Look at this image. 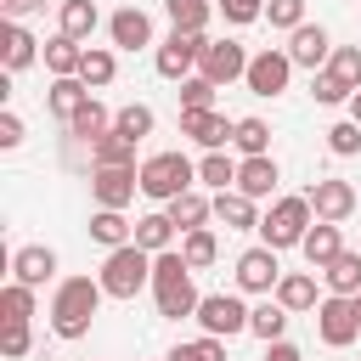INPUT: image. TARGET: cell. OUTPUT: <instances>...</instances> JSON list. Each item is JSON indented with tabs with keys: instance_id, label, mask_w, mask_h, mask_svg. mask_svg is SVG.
<instances>
[{
	"instance_id": "25",
	"label": "cell",
	"mask_w": 361,
	"mask_h": 361,
	"mask_svg": "<svg viewBox=\"0 0 361 361\" xmlns=\"http://www.w3.org/2000/svg\"><path fill=\"white\" fill-rule=\"evenodd\" d=\"M45 68H51V79H79V68H85V45L68 39V34L45 39Z\"/></svg>"
},
{
	"instance_id": "36",
	"label": "cell",
	"mask_w": 361,
	"mask_h": 361,
	"mask_svg": "<svg viewBox=\"0 0 361 361\" xmlns=\"http://www.w3.org/2000/svg\"><path fill=\"white\" fill-rule=\"evenodd\" d=\"M214 254H220V243H214V231H209V226H197V231H186V237H180V259H186L192 271L214 265Z\"/></svg>"
},
{
	"instance_id": "1",
	"label": "cell",
	"mask_w": 361,
	"mask_h": 361,
	"mask_svg": "<svg viewBox=\"0 0 361 361\" xmlns=\"http://www.w3.org/2000/svg\"><path fill=\"white\" fill-rule=\"evenodd\" d=\"M102 276H68L62 288H56V299H51V327H56V338H85L90 333V322H96V310H102Z\"/></svg>"
},
{
	"instance_id": "3",
	"label": "cell",
	"mask_w": 361,
	"mask_h": 361,
	"mask_svg": "<svg viewBox=\"0 0 361 361\" xmlns=\"http://www.w3.org/2000/svg\"><path fill=\"white\" fill-rule=\"evenodd\" d=\"M141 288H152V254L135 248V243L113 248V254L102 259V293H107V299H135Z\"/></svg>"
},
{
	"instance_id": "39",
	"label": "cell",
	"mask_w": 361,
	"mask_h": 361,
	"mask_svg": "<svg viewBox=\"0 0 361 361\" xmlns=\"http://www.w3.org/2000/svg\"><path fill=\"white\" fill-rule=\"evenodd\" d=\"M327 73H333L338 85L361 90V45H333V56H327Z\"/></svg>"
},
{
	"instance_id": "9",
	"label": "cell",
	"mask_w": 361,
	"mask_h": 361,
	"mask_svg": "<svg viewBox=\"0 0 361 361\" xmlns=\"http://www.w3.org/2000/svg\"><path fill=\"white\" fill-rule=\"evenodd\" d=\"M197 322H203L209 338H231V333H248V305L237 293H203Z\"/></svg>"
},
{
	"instance_id": "12",
	"label": "cell",
	"mask_w": 361,
	"mask_h": 361,
	"mask_svg": "<svg viewBox=\"0 0 361 361\" xmlns=\"http://www.w3.org/2000/svg\"><path fill=\"white\" fill-rule=\"evenodd\" d=\"M197 73H203L209 85H231V79H243V73H248V51H243L237 39H209V51H203Z\"/></svg>"
},
{
	"instance_id": "51",
	"label": "cell",
	"mask_w": 361,
	"mask_h": 361,
	"mask_svg": "<svg viewBox=\"0 0 361 361\" xmlns=\"http://www.w3.org/2000/svg\"><path fill=\"white\" fill-rule=\"evenodd\" d=\"M164 361H197V350H192V344H175V350H169Z\"/></svg>"
},
{
	"instance_id": "11",
	"label": "cell",
	"mask_w": 361,
	"mask_h": 361,
	"mask_svg": "<svg viewBox=\"0 0 361 361\" xmlns=\"http://www.w3.org/2000/svg\"><path fill=\"white\" fill-rule=\"evenodd\" d=\"M305 197H310V209H316V220H350L355 214V186L350 180H338V175H327V180H310L305 186Z\"/></svg>"
},
{
	"instance_id": "42",
	"label": "cell",
	"mask_w": 361,
	"mask_h": 361,
	"mask_svg": "<svg viewBox=\"0 0 361 361\" xmlns=\"http://www.w3.org/2000/svg\"><path fill=\"white\" fill-rule=\"evenodd\" d=\"M310 96H316V102H322V107H338V102H344V107H350V96H355V90H350V85H338V79H333V73H327V68H322V73H316V79H310Z\"/></svg>"
},
{
	"instance_id": "43",
	"label": "cell",
	"mask_w": 361,
	"mask_h": 361,
	"mask_svg": "<svg viewBox=\"0 0 361 361\" xmlns=\"http://www.w3.org/2000/svg\"><path fill=\"white\" fill-rule=\"evenodd\" d=\"M327 147H333L338 158H355V152H361V124H355V118H338V124L327 130Z\"/></svg>"
},
{
	"instance_id": "38",
	"label": "cell",
	"mask_w": 361,
	"mask_h": 361,
	"mask_svg": "<svg viewBox=\"0 0 361 361\" xmlns=\"http://www.w3.org/2000/svg\"><path fill=\"white\" fill-rule=\"evenodd\" d=\"M152 124H158V118H152V107H147V102H130V107H118V113H113V130H118V135H130V141L152 135Z\"/></svg>"
},
{
	"instance_id": "52",
	"label": "cell",
	"mask_w": 361,
	"mask_h": 361,
	"mask_svg": "<svg viewBox=\"0 0 361 361\" xmlns=\"http://www.w3.org/2000/svg\"><path fill=\"white\" fill-rule=\"evenodd\" d=\"M350 118H355V124H361V90H355V96H350Z\"/></svg>"
},
{
	"instance_id": "24",
	"label": "cell",
	"mask_w": 361,
	"mask_h": 361,
	"mask_svg": "<svg viewBox=\"0 0 361 361\" xmlns=\"http://www.w3.org/2000/svg\"><path fill=\"white\" fill-rule=\"evenodd\" d=\"M214 220H220L226 231H259L254 197H243V192H214Z\"/></svg>"
},
{
	"instance_id": "13",
	"label": "cell",
	"mask_w": 361,
	"mask_h": 361,
	"mask_svg": "<svg viewBox=\"0 0 361 361\" xmlns=\"http://www.w3.org/2000/svg\"><path fill=\"white\" fill-rule=\"evenodd\" d=\"M282 51L293 56V68L322 73V68H327V56H333V39H327V28H322V23H305V28H293V34H288V45H282Z\"/></svg>"
},
{
	"instance_id": "26",
	"label": "cell",
	"mask_w": 361,
	"mask_h": 361,
	"mask_svg": "<svg viewBox=\"0 0 361 361\" xmlns=\"http://www.w3.org/2000/svg\"><path fill=\"white\" fill-rule=\"evenodd\" d=\"M90 237L113 254V248H124V243H135V226L124 220V209H96L90 214Z\"/></svg>"
},
{
	"instance_id": "31",
	"label": "cell",
	"mask_w": 361,
	"mask_h": 361,
	"mask_svg": "<svg viewBox=\"0 0 361 361\" xmlns=\"http://www.w3.org/2000/svg\"><path fill=\"white\" fill-rule=\"evenodd\" d=\"M107 130H113V118H107V107H102L96 96H90V107H85V113H73V118H68V135H73V141H90V147H96Z\"/></svg>"
},
{
	"instance_id": "53",
	"label": "cell",
	"mask_w": 361,
	"mask_h": 361,
	"mask_svg": "<svg viewBox=\"0 0 361 361\" xmlns=\"http://www.w3.org/2000/svg\"><path fill=\"white\" fill-rule=\"evenodd\" d=\"M355 310H361V293H355Z\"/></svg>"
},
{
	"instance_id": "15",
	"label": "cell",
	"mask_w": 361,
	"mask_h": 361,
	"mask_svg": "<svg viewBox=\"0 0 361 361\" xmlns=\"http://www.w3.org/2000/svg\"><path fill=\"white\" fill-rule=\"evenodd\" d=\"M51 276H56V254H51L45 243H28V248L11 254V282H23V288H45Z\"/></svg>"
},
{
	"instance_id": "29",
	"label": "cell",
	"mask_w": 361,
	"mask_h": 361,
	"mask_svg": "<svg viewBox=\"0 0 361 361\" xmlns=\"http://www.w3.org/2000/svg\"><path fill=\"white\" fill-rule=\"evenodd\" d=\"M90 164H96V169H124V164H135V141L118 135V130H107V135L90 147Z\"/></svg>"
},
{
	"instance_id": "44",
	"label": "cell",
	"mask_w": 361,
	"mask_h": 361,
	"mask_svg": "<svg viewBox=\"0 0 361 361\" xmlns=\"http://www.w3.org/2000/svg\"><path fill=\"white\" fill-rule=\"evenodd\" d=\"M265 17H271V28H305V0H265Z\"/></svg>"
},
{
	"instance_id": "14",
	"label": "cell",
	"mask_w": 361,
	"mask_h": 361,
	"mask_svg": "<svg viewBox=\"0 0 361 361\" xmlns=\"http://www.w3.org/2000/svg\"><path fill=\"white\" fill-rule=\"evenodd\" d=\"M231 130H237V124H231L226 113H214V107H209V113H180V135H192V141L209 147V152H226V147H231Z\"/></svg>"
},
{
	"instance_id": "30",
	"label": "cell",
	"mask_w": 361,
	"mask_h": 361,
	"mask_svg": "<svg viewBox=\"0 0 361 361\" xmlns=\"http://www.w3.org/2000/svg\"><path fill=\"white\" fill-rule=\"evenodd\" d=\"M96 23H102L96 0H62V34H68V39H90Z\"/></svg>"
},
{
	"instance_id": "45",
	"label": "cell",
	"mask_w": 361,
	"mask_h": 361,
	"mask_svg": "<svg viewBox=\"0 0 361 361\" xmlns=\"http://www.w3.org/2000/svg\"><path fill=\"white\" fill-rule=\"evenodd\" d=\"M28 344H34V338H28V322H6V333H0V355H6V361H23Z\"/></svg>"
},
{
	"instance_id": "16",
	"label": "cell",
	"mask_w": 361,
	"mask_h": 361,
	"mask_svg": "<svg viewBox=\"0 0 361 361\" xmlns=\"http://www.w3.org/2000/svg\"><path fill=\"white\" fill-rule=\"evenodd\" d=\"M107 34H113L118 51H147V45H152V17L135 11V6H124V11L107 17Z\"/></svg>"
},
{
	"instance_id": "2",
	"label": "cell",
	"mask_w": 361,
	"mask_h": 361,
	"mask_svg": "<svg viewBox=\"0 0 361 361\" xmlns=\"http://www.w3.org/2000/svg\"><path fill=\"white\" fill-rule=\"evenodd\" d=\"M310 226H316V209H310L305 192H299V197H276L271 214H259V243L282 254V248H299Z\"/></svg>"
},
{
	"instance_id": "49",
	"label": "cell",
	"mask_w": 361,
	"mask_h": 361,
	"mask_svg": "<svg viewBox=\"0 0 361 361\" xmlns=\"http://www.w3.org/2000/svg\"><path fill=\"white\" fill-rule=\"evenodd\" d=\"M265 361H305V355H299V344L276 338V344H265Z\"/></svg>"
},
{
	"instance_id": "17",
	"label": "cell",
	"mask_w": 361,
	"mask_h": 361,
	"mask_svg": "<svg viewBox=\"0 0 361 361\" xmlns=\"http://www.w3.org/2000/svg\"><path fill=\"white\" fill-rule=\"evenodd\" d=\"M152 305H158V316H164V322H180V316H197L203 293L192 288V276H175V282L152 288Z\"/></svg>"
},
{
	"instance_id": "35",
	"label": "cell",
	"mask_w": 361,
	"mask_h": 361,
	"mask_svg": "<svg viewBox=\"0 0 361 361\" xmlns=\"http://www.w3.org/2000/svg\"><path fill=\"white\" fill-rule=\"evenodd\" d=\"M113 73H118L113 51H107V45H85V68H79V79H85L90 90H102V85H113Z\"/></svg>"
},
{
	"instance_id": "5",
	"label": "cell",
	"mask_w": 361,
	"mask_h": 361,
	"mask_svg": "<svg viewBox=\"0 0 361 361\" xmlns=\"http://www.w3.org/2000/svg\"><path fill=\"white\" fill-rule=\"evenodd\" d=\"M203 51H209V39L203 34H186V28H169V39L152 51V68L164 73V79H192V68L203 62Z\"/></svg>"
},
{
	"instance_id": "6",
	"label": "cell",
	"mask_w": 361,
	"mask_h": 361,
	"mask_svg": "<svg viewBox=\"0 0 361 361\" xmlns=\"http://www.w3.org/2000/svg\"><path fill=\"white\" fill-rule=\"evenodd\" d=\"M316 333H322V344H333V350L355 344V338H361V310H355V299L327 293V299L316 305Z\"/></svg>"
},
{
	"instance_id": "7",
	"label": "cell",
	"mask_w": 361,
	"mask_h": 361,
	"mask_svg": "<svg viewBox=\"0 0 361 361\" xmlns=\"http://www.w3.org/2000/svg\"><path fill=\"white\" fill-rule=\"evenodd\" d=\"M288 79H293V56H288V51L265 45V51H254V56H248L243 85H248L254 96H282V90H288Z\"/></svg>"
},
{
	"instance_id": "41",
	"label": "cell",
	"mask_w": 361,
	"mask_h": 361,
	"mask_svg": "<svg viewBox=\"0 0 361 361\" xmlns=\"http://www.w3.org/2000/svg\"><path fill=\"white\" fill-rule=\"evenodd\" d=\"M214 90H220V85H209L203 73L180 79V113H209V107H214Z\"/></svg>"
},
{
	"instance_id": "34",
	"label": "cell",
	"mask_w": 361,
	"mask_h": 361,
	"mask_svg": "<svg viewBox=\"0 0 361 361\" xmlns=\"http://www.w3.org/2000/svg\"><path fill=\"white\" fill-rule=\"evenodd\" d=\"M248 333H254V338H265V344H276V338L288 333V310H282L276 299L254 305V310H248Z\"/></svg>"
},
{
	"instance_id": "8",
	"label": "cell",
	"mask_w": 361,
	"mask_h": 361,
	"mask_svg": "<svg viewBox=\"0 0 361 361\" xmlns=\"http://www.w3.org/2000/svg\"><path fill=\"white\" fill-rule=\"evenodd\" d=\"M282 276H288V271H282L276 248L254 243V248H243V254H237V288H243V293H276V282H282Z\"/></svg>"
},
{
	"instance_id": "20",
	"label": "cell",
	"mask_w": 361,
	"mask_h": 361,
	"mask_svg": "<svg viewBox=\"0 0 361 361\" xmlns=\"http://www.w3.org/2000/svg\"><path fill=\"white\" fill-rule=\"evenodd\" d=\"M164 214L175 220V231L186 237V231H197V226H209V214H214V197H203L197 186L192 192H180L175 203H164Z\"/></svg>"
},
{
	"instance_id": "33",
	"label": "cell",
	"mask_w": 361,
	"mask_h": 361,
	"mask_svg": "<svg viewBox=\"0 0 361 361\" xmlns=\"http://www.w3.org/2000/svg\"><path fill=\"white\" fill-rule=\"evenodd\" d=\"M197 180H203L209 192H237V158H226V152H203Z\"/></svg>"
},
{
	"instance_id": "18",
	"label": "cell",
	"mask_w": 361,
	"mask_h": 361,
	"mask_svg": "<svg viewBox=\"0 0 361 361\" xmlns=\"http://www.w3.org/2000/svg\"><path fill=\"white\" fill-rule=\"evenodd\" d=\"M276 180H282V169H276V158H271V152H265V158H243V164H237V192H243V197H254V203H259V197H271V192H276Z\"/></svg>"
},
{
	"instance_id": "19",
	"label": "cell",
	"mask_w": 361,
	"mask_h": 361,
	"mask_svg": "<svg viewBox=\"0 0 361 361\" xmlns=\"http://www.w3.org/2000/svg\"><path fill=\"white\" fill-rule=\"evenodd\" d=\"M299 254L310 259V271H327V265H333V259L344 254V237H338V226H333V220H316V226L305 231Z\"/></svg>"
},
{
	"instance_id": "28",
	"label": "cell",
	"mask_w": 361,
	"mask_h": 361,
	"mask_svg": "<svg viewBox=\"0 0 361 361\" xmlns=\"http://www.w3.org/2000/svg\"><path fill=\"white\" fill-rule=\"evenodd\" d=\"M322 282H327V293H338V299H355L361 293V254H338L327 271H322Z\"/></svg>"
},
{
	"instance_id": "22",
	"label": "cell",
	"mask_w": 361,
	"mask_h": 361,
	"mask_svg": "<svg viewBox=\"0 0 361 361\" xmlns=\"http://www.w3.org/2000/svg\"><path fill=\"white\" fill-rule=\"evenodd\" d=\"M0 45H6V51H0L6 73H23V68H28L34 56H39V39H34V34L23 28V23H6V28H0Z\"/></svg>"
},
{
	"instance_id": "23",
	"label": "cell",
	"mask_w": 361,
	"mask_h": 361,
	"mask_svg": "<svg viewBox=\"0 0 361 361\" xmlns=\"http://www.w3.org/2000/svg\"><path fill=\"white\" fill-rule=\"evenodd\" d=\"M45 107H51V113L68 124L73 113H85V107H90V85H85V79H51V90H45Z\"/></svg>"
},
{
	"instance_id": "21",
	"label": "cell",
	"mask_w": 361,
	"mask_h": 361,
	"mask_svg": "<svg viewBox=\"0 0 361 361\" xmlns=\"http://www.w3.org/2000/svg\"><path fill=\"white\" fill-rule=\"evenodd\" d=\"M271 299H276L288 316H299V310H316V305H322V299H316V276H310V271H288V276L276 282V293H271Z\"/></svg>"
},
{
	"instance_id": "40",
	"label": "cell",
	"mask_w": 361,
	"mask_h": 361,
	"mask_svg": "<svg viewBox=\"0 0 361 361\" xmlns=\"http://www.w3.org/2000/svg\"><path fill=\"white\" fill-rule=\"evenodd\" d=\"M28 316H34V288L6 282L0 288V322H28Z\"/></svg>"
},
{
	"instance_id": "10",
	"label": "cell",
	"mask_w": 361,
	"mask_h": 361,
	"mask_svg": "<svg viewBox=\"0 0 361 361\" xmlns=\"http://www.w3.org/2000/svg\"><path fill=\"white\" fill-rule=\"evenodd\" d=\"M135 192H141V169H135V164H124V169H90V197H96V209H124Z\"/></svg>"
},
{
	"instance_id": "32",
	"label": "cell",
	"mask_w": 361,
	"mask_h": 361,
	"mask_svg": "<svg viewBox=\"0 0 361 361\" xmlns=\"http://www.w3.org/2000/svg\"><path fill=\"white\" fill-rule=\"evenodd\" d=\"M231 147H237L243 158H265V152H271V124H265V118H237Z\"/></svg>"
},
{
	"instance_id": "27",
	"label": "cell",
	"mask_w": 361,
	"mask_h": 361,
	"mask_svg": "<svg viewBox=\"0 0 361 361\" xmlns=\"http://www.w3.org/2000/svg\"><path fill=\"white\" fill-rule=\"evenodd\" d=\"M135 248H147V254H169L175 248V220L158 209V214H141L135 220Z\"/></svg>"
},
{
	"instance_id": "46",
	"label": "cell",
	"mask_w": 361,
	"mask_h": 361,
	"mask_svg": "<svg viewBox=\"0 0 361 361\" xmlns=\"http://www.w3.org/2000/svg\"><path fill=\"white\" fill-rule=\"evenodd\" d=\"M220 11H226V23H254V17H265V0H220Z\"/></svg>"
},
{
	"instance_id": "4",
	"label": "cell",
	"mask_w": 361,
	"mask_h": 361,
	"mask_svg": "<svg viewBox=\"0 0 361 361\" xmlns=\"http://www.w3.org/2000/svg\"><path fill=\"white\" fill-rule=\"evenodd\" d=\"M192 180H197V164L186 152H152L141 164V192L152 203H175L180 192H192Z\"/></svg>"
},
{
	"instance_id": "50",
	"label": "cell",
	"mask_w": 361,
	"mask_h": 361,
	"mask_svg": "<svg viewBox=\"0 0 361 361\" xmlns=\"http://www.w3.org/2000/svg\"><path fill=\"white\" fill-rule=\"evenodd\" d=\"M0 6H6V17H11V23H17V17H23V11H39V6H45V0H0Z\"/></svg>"
},
{
	"instance_id": "47",
	"label": "cell",
	"mask_w": 361,
	"mask_h": 361,
	"mask_svg": "<svg viewBox=\"0 0 361 361\" xmlns=\"http://www.w3.org/2000/svg\"><path fill=\"white\" fill-rule=\"evenodd\" d=\"M0 147H6V152H11V147H23V118H17L11 107L0 113Z\"/></svg>"
},
{
	"instance_id": "37",
	"label": "cell",
	"mask_w": 361,
	"mask_h": 361,
	"mask_svg": "<svg viewBox=\"0 0 361 361\" xmlns=\"http://www.w3.org/2000/svg\"><path fill=\"white\" fill-rule=\"evenodd\" d=\"M164 11H169V23L175 28H186V34H203L209 28V0H164Z\"/></svg>"
},
{
	"instance_id": "48",
	"label": "cell",
	"mask_w": 361,
	"mask_h": 361,
	"mask_svg": "<svg viewBox=\"0 0 361 361\" xmlns=\"http://www.w3.org/2000/svg\"><path fill=\"white\" fill-rule=\"evenodd\" d=\"M192 350H197V361H226V338H192Z\"/></svg>"
}]
</instances>
